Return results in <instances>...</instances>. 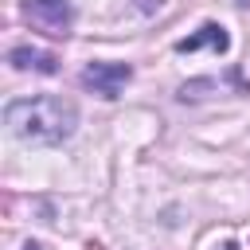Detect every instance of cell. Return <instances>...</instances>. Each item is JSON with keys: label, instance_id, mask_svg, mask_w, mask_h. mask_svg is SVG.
<instances>
[{"label": "cell", "instance_id": "obj_4", "mask_svg": "<svg viewBox=\"0 0 250 250\" xmlns=\"http://www.w3.org/2000/svg\"><path fill=\"white\" fill-rule=\"evenodd\" d=\"M199 47H211L215 55H227V51H230V35H227V27H223V23H203L195 35H188V39H180V43H176V51H180V55L199 51Z\"/></svg>", "mask_w": 250, "mask_h": 250}, {"label": "cell", "instance_id": "obj_6", "mask_svg": "<svg viewBox=\"0 0 250 250\" xmlns=\"http://www.w3.org/2000/svg\"><path fill=\"white\" fill-rule=\"evenodd\" d=\"M137 8H141L145 16H152V12H160V8H164V0H137Z\"/></svg>", "mask_w": 250, "mask_h": 250}, {"label": "cell", "instance_id": "obj_7", "mask_svg": "<svg viewBox=\"0 0 250 250\" xmlns=\"http://www.w3.org/2000/svg\"><path fill=\"white\" fill-rule=\"evenodd\" d=\"M23 250H43V246L39 242H23Z\"/></svg>", "mask_w": 250, "mask_h": 250}, {"label": "cell", "instance_id": "obj_8", "mask_svg": "<svg viewBox=\"0 0 250 250\" xmlns=\"http://www.w3.org/2000/svg\"><path fill=\"white\" fill-rule=\"evenodd\" d=\"M219 250H238V242H223V246H219Z\"/></svg>", "mask_w": 250, "mask_h": 250}, {"label": "cell", "instance_id": "obj_2", "mask_svg": "<svg viewBox=\"0 0 250 250\" xmlns=\"http://www.w3.org/2000/svg\"><path fill=\"white\" fill-rule=\"evenodd\" d=\"M133 78V66L129 62H86V70L78 74V82L86 90H94L98 98H121V90L129 86Z\"/></svg>", "mask_w": 250, "mask_h": 250}, {"label": "cell", "instance_id": "obj_5", "mask_svg": "<svg viewBox=\"0 0 250 250\" xmlns=\"http://www.w3.org/2000/svg\"><path fill=\"white\" fill-rule=\"evenodd\" d=\"M8 62L16 70H39V74H59V59L51 51H39V47H12L8 51Z\"/></svg>", "mask_w": 250, "mask_h": 250}, {"label": "cell", "instance_id": "obj_1", "mask_svg": "<svg viewBox=\"0 0 250 250\" xmlns=\"http://www.w3.org/2000/svg\"><path fill=\"white\" fill-rule=\"evenodd\" d=\"M4 125L31 145H59L74 133L78 125V105L59 94H35V98H16L4 105Z\"/></svg>", "mask_w": 250, "mask_h": 250}, {"label": "cell", "instance_id": "obj_3", "mask_svg": "<svg viewBox=\"0 0 250 250\" xmlns=\"http://www.w3.org/2000/svg\"><path fill=\"white\" fill-rule=\"evenodd\" d=\"M23 20L31 23V27H39V31H47V35H70V20H74V12H70V4L66 0H23Z\"/></svg>", "mask_w": 250, "mask_h": 250}]
</instances>
